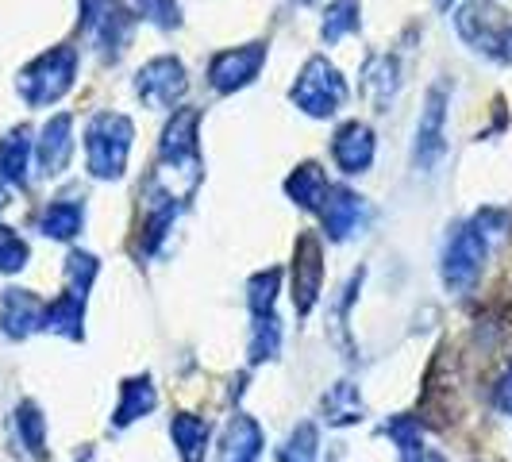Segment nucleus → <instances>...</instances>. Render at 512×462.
<instances>
[{"mask_svg": "<svg viewBox=\"0 0 512 462\" xmlns=\"http://www.w3.org/2000/svg\"><path fill=\"white\" fill-rule=\"evenodd\" d=\"M455 31L466 47L512 66V16L497 0H466L455 12Z\"/></svg>", "mask_w": 512, "mask_h": 462, "instance_id": "f257e3e1", "label": "nucleus"}, {"mask_svg": "<svg viewBox=\"0 0 512 462\" xmlns=\"http://www.w3.org/2000/svg\"><path fill=\"white\" fill-rule=\"evenodd\" d=\"M135 128L124 112H97L85 128V162H89V174L101 181L124 178L128 170V154Z\"/></svg>", "mask_w": 512, "mask_h": 462, "instance_id": "f03ea898", "label": "nucleus"}, {"mask_svg": "<svg viewBox=\"0 0 512 462\" xmlns=\"http://www.w3.org/2000/svg\"><path fill=\"white\" fill-rule=\"evenodd\" d=\"M77 74V51L74 47H54V51L39 54L27 70H20L16 89L31 108H47V104L62 101L74 85Z\"/></svg>", "mask_w": 512, "mask_h": 462, "instance_id": "7ed1b4c3", "label": "nucleus"}, {"mask_svg": "<svg viewBox=\"0 0 512 462\" xmlns=\"http://www.w3.org/2000/svg\"><path fill=\"white\" fill-rule=\"evenodd\" d=\"M289 101L297 104L301 112H308V116H316V120H328L347 104V81L324 54H316L297 74L293 89H289Z\"/></svg>", "mask_w": 512, "mask_h": 462, "instance_id": "20e7f679", "label": "nucleus"}, {"mask_svg": "<svg viewBox=\"0 0 512 462\" xmlns=\"http://www.w3.org/2000/svg\"><path fill=\"white\" fill-rule=\"evenodd\" d=\"M486 251L489 243L482 239V231L474 228V224H459V228L451 231V239L443 247V262H439L443 285L451 293L474 289V282L482 278V266H486Z\"/></svg>", "mask_w": 512, "mask_h": 462, "instance_id": "39448f33", "label": "nucleus"}, {"mask_svg": "<svg viewBox=\"0 0 512 462\" xmlns=\"http://www.w3.org/2000/svg\"><path fill=\"white\" fill-rule=\"evenodd\" d=\"M135 93L147 108H174V104L189 93V77H185V66H181L174 54H158L151 58L139 74H135Z\"/></svg>", "mask_w": 512, "mask_h": 462, "instance_id": "423d86ee", "label": "nucleus"}, {"mask_svg": "<svg viewBox=\"0 0 512 462\" xmlns=\"http://www.w3.org/2000/svg\"><path fill=\"white\" fill-rule=\"evenodd\" d=\"M443 154H447V93L432 89L424 101V112H420V124H416L412 162H416V170L432 174Z\"/></svg>", "mask_w": 512, "mask_h": 462, "instance_id": "0eeeda50", "label": "nucleus"}, {"mask_svg": "<svg viewBox=\"0 0 512 462\" xmlns=\"http://www.w3.org/2000/svg\"><path fill=\"white\" fill-rule=\"evenodd\" d=\"M320 289H324V247L312 231H305L293 251V308H297V316L312 312V305L320 301Z\"/></svg>", "mask_w": 512, "mask_h": 462, "instance_id": "6e6552de", "label": "nucleus"}, {"mask_svg": "<svg viewBox=\"0 0 512 462\" xmlns=\"http://www.w3.org/2000/svg\"><path fill=\"white\" fill-rule=\"evenodd\" d=\"M266 62V43H247V47H231L220 51L208 62V85L216 93H235V89H247L258 77Z\"/></svg>", "mask_w": 512, "mask_h": 462, "instance_id": "1a4fd4ad", "label": "nucleus"}, {"mask_svg": "<svg viewBox=\"0 0 512 462\" xmlns=\"http://www.w3.org/2000/svg\"><path fill=\"white\" fill-rule=\"evenodd\" d=\"M70 158H74V116L58 112L43 124L35 139V166L43 178H58L70 166Z\"/></svg>", "mask_w": 512, "mask_h": 462, "instance_id": "9d476101", "label": "nucleus"}, {"mask_svg": "<svg viewBox=\"0 0 512 462\" xmlns=\"http://www.w3.org/2000/svg\"><path fill=\"white\" fill-rule=\"evenodd\" d=\"M332 158L343 174H366L370 162H374V131H370V124L347 120L343 128L335 131Z\"/></svg>", "mask_w": 512, "mask_h": 462, "instance_id": "9b49d317", "label": "nucleus"}, {"mask_svg": "<svg viewBox=\"0 0 512 462\" xmlns=\"http://www.w3.org/2000/svg\"><path fill=\"white\" fill-rule=\"evenodd\" d=\"M362 216V197L347 185H328V197L320 205V220H324V235L332 243H343L347 235H355Z\"/></svg>", "mask_w": 512, "mask_h": 462, "instance_id": "f8f14e48", "label": "nucleus"}, {"mask_svg": "<svg viewBox=\"0 0 512 462\" xmlns=\"http://www.w3.org/2000/svg\"><path fill=\"white\" fill-rule=\"evenodd\" d=\"M216 459L220 462H258L262 459V428H258L255 416L247 412H235L228 424H224V436L216 447Z\"/></svg>", "mask_w": 512, "mask_h": 462, "instance_id": "ddd939ff", "label": "nucleus"}, {"mask_svg": "<svg viewBox=\"0 0 512 462\" xmlns=\"http://www.w3.org/2000/svg\"><path fill=\"white\" fill-rule=\"evenodd\" d=\"M43 312L47 305L31 289H4V297H0V324L12 339H27L31 332H39Z\"/></svg>", "mask_w": 512, "mask_h": 462, "instance_id": "4468645a", "label": "nucleus"}, {"mask_svg": "<svg viewBox=\"0 0 512 462\" xmlns=\"http://www.w3.org/2000/svg\"><path fill=\"white\" fill-rule=\"evenodd\" d=\"M397 85H401L397 58H389V54H374V58H366V66H362V93L374 101L378 112L389 108L393 93H397Z\"/></svg>", "mask_w": 512, "mask_h": 462, "instance_id": "2eb2a0df", "label": "nucleus"}, {"mask_svg": "<svg viewBox=\"0 0 512 462\" xmlns=\"http://www.w3.org/2000/svg\"><path fill=\"white\" fill-rule=\"evenodd\" d=\"M35 154L31 128H12L0 139V185H24L27 162Z\"/></svg>", "mask_w": 512, "mask_h": 462, "instance_id": "dca6fc26", "label": "nucleus"}, {"mask_svg": "<svg viewBox=\"0 0 512 462\" xmlns=\"http://www.w3.org/2000/svg\"><path fill=\"white\" fill-rule=\"evenodd\" d=\"M154 405H158V389L151 385V378L147 374L143 378H128V382L120 385V405L112 412V428H128L139 416H147Z\"/></svg>", "mask_w": 512, "mask_h": 462, "instance_id": "f3484780", "label": "nucleus"}, {"mask_svg": "<svg viewBox=\"0 0 512 462\" xmlns=\"http://www.w3.org/2000/svg\"><path fill=\"white\" fill-rule=\"evenodd\" d=\"M170 436H174V447H178L181 462H205L208 436H212V428H208L205 416L178 412V416L170 420Z\"/></svg>", "mask_w": 512, "mask_h": 462, "instance_id": "a211bd4d", "label": "nucleus"}, {"mask_svg": "<svg viewBox=\"0 0 512 462\" xmlns=\"http://www.w3.org/2000/svg\"><path fill=\"white\" fill-rule=\"evenodd\" d=\"M81 320H85V297L66 289V293L54 297L51 305H47V312H43V332L66 335V339H81V335H85Z\"/></svg>", "mask_w": 512, "mask_h": 462, "instance_id": "6ab92c4d", "label": "nucleus"}, {"mask_svg": "<svg viewBox=\"0 0 512 462\" xmlns=\"http://www.w3.org/2000/svg\"><path fill=\"white\" fill-rule=\"evenodd\" d=\"M285 193L293 197V205L308 208V212H320L324 197H328V174L316 162H305V166H297L285 178Z\"/></svg>", "mask_w": 512, "mask_h": 462, "instance_id": "aec40b11", "label": "nucleus"}, {"mask_svg": "<svg viewBox=\"0 0 512 462\" xmlns=\"http://www.w3.org/2000/svg\"><path fill=\"white\" fill-rule=\"evenodd\" d=\"M320 409H324V420H328V424H335V428L359 424L362 416H366V405H362L359 385H351V382H335L332 389L324 393Z\"/></svg>", "mask_w": 512, "mask_h": 462, "instance_id": "412c9836", "label": "nucleus"}, {"mask_svg": "<svg viewBox=\"0 0 512 462\" xmlns=\"http://www.w3.org/2000/svg\"><path fill=\"white\" fill-rule=\"evenodd\" d=\"M85 224V205L77 197H62V201H51L39 216V228L47 239H74Z\"/></svg>", "mask_w": 512, "mask_h": 462, "instance_id": "4be33fe9", "label": "nucleus"}, {"mask_svg": "<svg viewBox=\"0 0 512 462\" xmlns=\"http://www.w3.org/2000/svg\"><path fill=\"white\" fill-rule=\"evenodd\" d=\"M278 351H282V324H278V316H255V324H251V347H247L251 362L278 359Z\"/></svg>", "mask_w": 512, "mask_h": 462, "instance_id": "5701e85b", "label": "nucleus"}, {"mask_svg": "<svg viewBox=\"0 0 512 462\" xmlns=\"http://www.w3.org/2000/svg\"><path fill=\"white\" fill-rule=\"evenodd\" d=\"M385 436L397 443L401 462H416L420 455H424V443H420V420H416V416H389Z\"/></svg>", "mask_w": 512, "mask_h": 462, "instance_id": "b1692460", "label": "nucleus"}, {"mask_svg": "<svg viewBox=\"0 0 512 462\" xmlns=\"http://www.w3.org/2000/svg\"><path fill=\"white\" fill-rule=\"evenodd\" d=\"M359 27V0H332L328 12H324V43H339L343 35H351Z\"/></svg>", "mask_w": 512, "mask_h": 462, "instance_id": "393cba45", "label": "nucleus"}, {"mask_svg": "<svg viewBox=\"0 0 512 462\" xmlns=\"http://www.w3.org/2000/svg\"><path fill=\"white\" fill-rule=\"evenodd\" d=\"M278 462H320V432L316 424H297L285 447L278 451Z\"/></svg>", "mask_w": 512, "mask_h": 462, "instance_id": "a878e982", "label": "nucleus"}, {"mask_svg": "<svg viewBox=\"0 0 512 462\" xmlns=\"http://www.w3.org/2000/svg\"><path fill=\"white\" fill-rule=\"evenodd\" d=\"M282 289V270H258L247 285V305L255 316H274V301Z\"/></svg>", "mask_w": 512, "mask_h": 462, "instance_id": "bb28decb", "label": "nucleus"}, {"mask_svg": "<svg viewBox=\"0 0 512 462\" xmlns=\"http://www.w3.org/2000/svg\"><path fill=\"white\" fill-rule=\"evenodd\" d=\"M16 428H20V439H24V447L31 455H43V451H47V420H43L39 405L24 401V405L16 409Z\"/></svg>", "mask_w": 512, "mask_h": 462, "instance_id": "cd10ccee", "label": "nucleus"}, {"mask_svg": "<svg viewBox=\"0 0 512 462\" xmlns=\"http://www.w3.org/2000/svg\"><path fill=\"white\" fill-rule=\"evenodd\" d=\"M128 4L131 16H139V20H147V24L162 27V31H170V27L181 24V8L178 0H124Z\"/></svg>", "mask_w": 512, "mask_h": 462, "instance_id": "c85d7f7f", "label": "nucleus"}, {"mask_svg": "<svg viewBox=\"0 0 512 462\" xmlns=\"http://www.w3.org/2000/svg\"><path fill=\"white\" fill-rule=\"evenodd\" d=\"M97 270H101V262L93 255H85V251H74V255L66 258V282H70V293H81V297H89V289H93V278H97Z\"/></svg>", "mask_w": 512, "mask_h": 462, "instance_id": "c756f323", "label": "nucleus"}, {"mask_svg": "<svg viewBox=\"0 0 512 462\" xmlns=\"http://www.w3.org/2000/svg\"><path fill=\"white\" fill-rule=\"evenodd\" d=\"M31 251H27V243L16 235L12 228H4L0 224V274H16V270H24Z\"/></svg>", "mask_w": 512, "mask_h": 462, "instance_id": "7c9ffc66", "label": "nucleus"}, {"mask_svg": "<svg viewBox=\"0 0 512 462\" xmlns=\"http://www.w3.org/2000/svg\"><path fill=\"white\" fill-rule=\"evenodd\" d=\"M493 405L505 412V416H512V370L501 378V385L493 389Z\"/></svg>", "mask_w": 512, "mask_h": 462, "instance_id": "2f4dec72", "label": "nucleus"}, {"mask_svg": "<svg viewBox=\"0 0 512 462\" xmlns=\"http://www.w3.org/2000/svg\"><path fill=\"white\" fill-rule=\"evenodd\" d=\"M416 462H447V459H443V455H436V451H424Z\"/></svg>", "mask_w": 512, "mask_h": 462, "instance_id": "473e14b6", "label": "nucleus"}, {"mask_svg": "<svg viewBox=\"0 0 512 462\" xmlns=\"http://www.w3.org/2000/svg\"><path fill=\"white\" fill-rule=\"evenodd\" d=\"M8 205V189H4V185H0V208Z\"/></svg>", "mask_w": 512, "mask_h": 462, "instance_id": "72a5a7b5", "label": "nucleus"}, {"mask_svg": "<svg viewBox=\"0 0 512 462\" xmlns=\"http://www.w3.org/2000/svg\"><path fill=\"white\" fill-rule=\"evenodd\" d=\"M436 8H451V0H436Z\"/></svg>", "mask_w": 512, "mask_h": 462, "instance_id": "f704fd0d", "label": "nucleus"}, {"mask_svg": "<svg viewBox=\"0 0 512 462\" xmlns=\"http://www.w3.org/2000/svg\"><path fill=\"white\" fill-rule=\"evenodd\" d=\"M297 4H316V0H297Z\"/></svg>", "mask_w": 512, "mask_h": 462, "instance_id": "c9c22d12", "label": "nucleus"}, {"mask_svg": "<svg viewBox=\"0 0 512 462\" xmlns=\"http://www.w3.org/2000/svg\"><path fill=\"white\" fill-rule=\"evenodd\" d=\"M81 462H93V455H85V459H81Z\"/></svg>", "mask_w": 512, "mask_h": 462, "instance_id": "e433bc0d", "label": "nucleus"}]
</instances>
